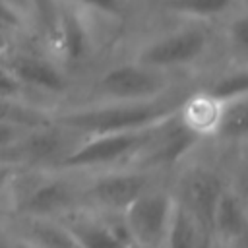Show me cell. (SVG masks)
I'll return each instance as SVG.
<instances>
[{"instance_id":"cell-1","label":"cell","mask_w":248,"mask_h":248,"mask_svg":"<svg viewBox=\"0 0 248 248\" xmlns=\"http://www.w3.org/2000/svg\"><path fill=\"white\" fill-rule=\"evenodd\" d=\"M182 101L184 97L170 91L161 97L141 101H93L91 105L72 107L54 114L52 122L79 136L141 130L174 116Z\"/></svg>"},{"instance_id":"cell-2","label":"cell","mask_w":248,"mask_h":248,"mask_svg":"<svg viewBox=\"0 0 248 248\" xmlns=\"http://www.w3.org/2000/svg\"><path fill=\"white\" fill-rule=\"evenodd\" d=\"M159 124L141 130L81 136V140L62 157V161L54 169L66 172H79V170H99V169L107 170L124 161H130L134 165L138 155L153 138L155 128Z\"/></svg>"},{"instance_id":"cell-3","label":"cell","mask_w":248,"mask_h":248,"mask_svg":"<svg viewBox=\"0 0 248 248\" xmlns=\"http://www.w3.org/2000/svg\"><path fill=\"white\" fill-rule=\"evenodd\" d=\"M211 46V29L207 23L188 21L182 27L170 29L151 41H147L136 60L170 72L176 68H186L196 64Z\"/></svg>"},{"instance_id":"cell-4","label":"cell","mask_w":248,"mask_h":248,"mask_svg":"<svg viewBox=\"0 0 248 248\" xmlns=\"http://www.w3.org/2000/svg\"><path fill=\"white\" fill-rule=\"evenodd\" d=\"M170 91L169 72L140 60L122 62L105 70L93 85L95 101H141Z\"/></svg>"},{"instance_id":"cell-5","label":"cell","mask_w":248,"mask_h":248,"mask_svg":"<svg viewBox=\"0 0 248 248\" xmlns=\"http://www.w3.org/2000/svg\"><path fill=\"white\" fill-rule=\"evenodd\" d=\"M176 198L174 194L151 188L136 198L124 211L122 219L128 229L134 246H165L169 236V227L172 221Z\"/></svg>"},{"instance_id":"cell-6","label":"cell","mask_w":248,"mask_h":248,"mask_svg":"<svg viewBox=\"0 0 248 248\" xmlns=\"http://www.w3.org/2000/svg\"><path fill=\"white\" fill-rule=\"evenodd\" d=\"M153 188V172L141 167L107 169L95 174L83 186V200H89L99 211L122 213L136 198Z\"/></svg>"},{"instance_id":"cell-7","label":"cell","mask_w":248,"mask_h":248,"mask_svg":"<svg viewBox=\"0 0 248 248\" xmlns=\"http://www.w3.org/2000/svg\"><path fill=\"white\" fill-rule=\"evenodd\" d=\"M17 196V207L25 217H58L62 211H70L74 203L83 198L79 190L64 176H35L25 184Z\"/></svg>"},{"instance_id":"cell-8","label":"cell","mask_w":248,"mask_h":248,"mask_svg":"<svg viewBox=\"0 0 248 248\" xmlns=\"http://www.w3.org/2000/svg\"><path fill=\"white\" fill-rule=\"evenodd\" d=\"M225 190L227 186L219 174L207 169H194L184 176L176 194V200L198 219L205 231L209 244H213V219Z\"/></svg>"},{"instance_id":"cell-9","label":"cell","mask_w":248,"mask_h":248,"mask_svg":"<svg viewBox=\"0 0 248 248\" xmlns=\"http://www.w3.org/2000/svg\"><path fill=\"white\" fill-rule=\"evenodd\" d=\"M81 6L66 2L60 8V17L52 46L58 58L66 64H79L91 50V31L81 16Z\"/></svg>"},{"instance_id":"cell-10","label":"cell","mask_w":248,"mask_h":248,"mask_svg":"<svg viewBox=\"0 0 248 248\" xmlns=\"http://www.w3.org/2000/svg\"><path fill=\"white\" fill-rule=\"evenodd\" d=\"M14 76L23 83V87H33L41 91H62L66 79L62 76L60 64L46 60L37 54H19L6 64Z\"/></svg>"},{"instance_id":"cell-11","label":"cell","mask_w":248,"mask_h":248,"mask_svg":"<svg viewBox=\"0 0 248 248\" xmlns=\"http://www.w3.org/2000/svg\"><path fill=\"white\" fill-rule=\"evenodd\" d=\"M221 108L223 103L217 101L215 97H211L207 91H200L196 95L184 97L180 108H178V116L182 118V122L186 126H190L194 132H198L200 136H213L219 116H221Z\"/></svg>"},{"instance_id":"cell-12","label":"cell","mask_w":248,"mask_h":248,"mask_svg":"<svg viewBox=\"0 0 248 248\" xmlns=\"http://www.w3.org/2000/svg\"><path fill=\"white\" fill-rule=\"evenodd\" d=\"M161 8L186 21L211 23L234 14L238 0H159Z\"/></svg>"},{"instance_id":"cell-13","label":"cell","mask_w":248,"mask_h":248,"mask_svg":"<svg viewBox=\"0 0 248 248\" xmlns=\"http://www.w3.org/2000/svg\"><path fill=\"white\" fill-rule=\"evenodd\" d=\"M25 242L35 246H78L68 223L52 217H29L25 223Z\"/></svg>"},{"instance_id":"cell-14","label":"cell","mask_w":248,"mask_h":248,"mask_svg":"<svg viewBox=\"0 0 248 248\" xmlns=\"http://www.w3.org/2000/svg\"><path fill=\"white\" fill-rule=\"evenodd\" d=\"M203 244H209V238H207L205 231L202 229V225L198 223V219L176 200L172 221H170V227H169L167 244L165 246L190 248V246H203Z\"/></svg>"},{"instance_id":"cell-15","label":"cell","mask_w":248,"mask_h":248,"mask_svg":"<svg viewBox=\"0 0 248 248\" xmlns=\"http://www.w3.org/2000/svg\"><path fill=\"white\" fill-rule=\"evenodd\" d=\"M213 136L223 141L248 140V97L223 103L221 116Z\"/></svg>"},{"instance_id":"cell-16","label":"cell","mask_w":248,"mask_h":248,"mask_svg":"<svg viewBox=\"0 0 248 248\" xmlns=\"http://www.w3.org/2000/svg\"><path fill=\"white\" fill-rule=\"evenodd\" d=\"M203 91H207L221 103L248 97V64L217 76Z\"/></svg>"},{"instance_id":"cell-17","label":"cell","mask_w":248,"mask_h":248,"mask_svg":"<svg viewBox=\"0 0 248 248\" xmlns=\"http://www.w3.org/2000/svg\"><path fill=\"white\" fill-rule=\"evenodd\" d=\"M227 39L236 54L248 58V12H238L231 17L227 25Z\"/></svg>"},{"instance_id":"cell-18","label":"cell","mask_w":248,"mask_h":248,"mask_svg":"<svg viewBox=\"0 0 248 248\" xmlns=\"http://www.w3.org/2000/svg\"><path fill=\"white\" fill-rule=\"evenodd\" d=\"M31 126L16 124V122H4L0 120V153H6Z\"/></svg>"},{"instance_id":"cell-19","label":"cell","mask_w":248,"mask_h":248,"mask_svg":"<svg viewBox=\"0 0 248 248\" xmlns=\"http://www.w3.org/2000/svg\"><path fill=\"white\" fill-rule=\"evenodd\" d=\"M23 89H25L23 83L14 76V72L8 66L0 64V97H14V99H17Z\"/></svg>"},{"instance_id":"cell-20","label":"cell","mask_w":248,"mask_h":248,"mask_svg":"<svg viewBox=\"0 0 248 248\" xmlns=\"http://www.w3.org/2000/svg\"><path fill=\"white\" fill-rule=\"evenodd\" d=\"M76 6H81L83 10L101 12L105 16H114L120 12V0H66Z\"/></svg>"},{"instance_id":"cell-21","label":"cell","mask_w":248,"mask_h":248,"mask_svg":"<svg viewBox=\"0 0 248 248\" xmlns=\"http://www.w3.org/2000/svg\"><path fill=\"white\" fill-rule=\"evenodd\" d=\"M8 184H10V167H6V163L0 161V190Z\"/></svg>"},{"instance_id":"cell-22","label":"cell","mask_w":248,"mask_h":248,"mask_svg":"<svg viewBox=\"0 0 248 248\" xmlns=\"http://www.w3.org/2000/svg\"><path fill=\"white\" fill-rule=\"evenodd\" d=\"M6 2L14 4V6L19 8L21 12H29V4H31V0H6Z\"/></svg>"}]
</instances>
